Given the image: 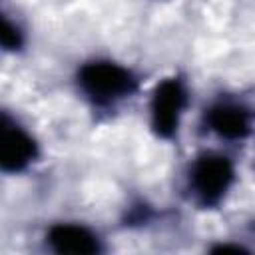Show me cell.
Returning a JSON list of instances; mask_svg holds the SVG:
<instances>
[{
	"mask_svg": "<svg viewBox=\"0 0 255 255\" xmlns=\"http://www.w3.org/2000/svg\"><path fill=\"white\" fill-rule=\"evenodd\" d=\"M36 157V143L32 135L4 118L0 131V163L4 171H20Z\"/></svg>",
	"mask_w": 255,
	"mask_h": 255,
	"instance_id": "277c9868",
	"label": "cell"
},
{
	"mask_svg": "<svg viewBox=\"0 0 255 255\" xmlns=\"http://www.w3.org/2000/svg\"><path fill=\"white\" fill-rule=\"evenodd\" d=\"M233 181V167L227 157L207 153L199 157L191 167V187L197 197L211 205L217 203Z\"/></svg>",
	"mask_w": 255,
	"mask_h": 255,
	"instance_id": "7a4b0ae2",
	"label": "cell"
},
{
	"mask_svg": "<svg viewBox=\"0 0 255 255\" xmlns=\"http://www.w3.org/2000/svg\"><path fill=\"white\" fill-rule=\"evenodd\" d=\"M207 122L211 129L225 139H241L249 133V116L243 108L237 106H229V104L215 106L209 112Z\"/></svg>",
	"mask_w": 255,
	"mask_h": 255,
	"instance_id": "8992f818",
	"label": "cell"
},
{
	"mask_svg": "<svg viewBox=\"0 0 255 255\" xmlns=\"http://www.w3.org/2000/svg\"><path fill=\"white\" fill-rule=\"evenodd\" d=\"M48 243L58 253H74V255H88L100 249L98 237L90 229L74 223L54 225L48 231Z\"/></svg>",
	"mask_w": 255,
	"mask_h": 255,
	"instance_id": "5b68a950",
	"label": "cell"
},
{
	"mask_svg": "<svg viewBox=\"0 0 255 255\" xmlns=\"http://www.w3.org/2000/svg\"><path fill=\"white\" fill-rule=\"evenodd\" d=\"M185 102L187 94L179 80H163L155 88L151 98V126L161 137H169L177 131Z\"/></svg>",
	"mask_w": 255,
	"mask_h": 255,
	"instance_id": "3957f363",
	"label": "cell"
},
{
	"mask_svg": "<svg viewBox=\"0 0 255 255\" xmlns=\"http://www.w3.org/2000/svg\"><path fill=\"white\" fill-rule=\"evenodd\" d=\"M0 40H2V46H4L6 50H14V48H18V46H20V42H22L18 28H16L14 24H10L8 20H4V24H2Z\"/></svg>",
	"mask_w": 255,
	"mask_h": 255,
	"instance_id": "52a82bcc",
	"label": "cell"
},
{
	"mask_svg": "<svg viewBox=\"0 0 255 255\" xmlns=\"http://www.w3.org/2000/svg\"><path fill=\"white\" fill-rule=\"evenodd\" d=\"M78 82L84 94L98 104H112L135 90V78L131 76V72L108 60H98L82 66Z\"/></svg>",
	"mask_w": 255,
	"mask_h": 255,
	"instance_id": "6da1fadb",
	"label": "cell"
}]
</instances>
